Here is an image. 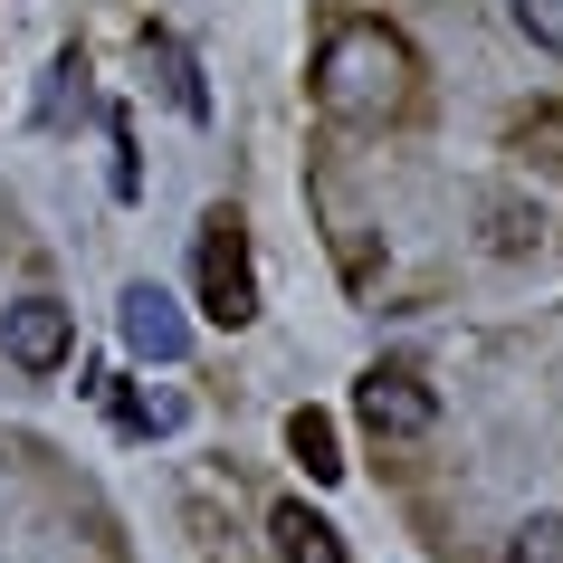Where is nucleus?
<instances>
[{
    "instance_id": "1",
    "label": "nucleus",
    "mask_w": 563,
    "mask_h": 563,
    "mask_svg": "<svg viewBox=\"0 0 563 563\" xmlns=\"http://www.w3.org/2000/svg\"><path fill=\"white\" fill-rule=\"evenodd\" d=\"M316 106H325L334 124H391L401 106H411V48H401V30H383V20H344V30H325V48H316Z\"/></svg>"
},
{
    "instance_id": "2",
    "label": "nucleus",
    "mask_w": 563,
    "mask_h": 563,
    "mask_svg": "<svg viewBox=\"0 0 563 563\" xmlns=\"http://www.w3.org/2000/svg\"><path fill=\"white\" fill-rule=\"evenodd\" d=\"M201 316L220 334H239L258 316V277H249V230H239V210H210L201 220Z\"/></svg>"
},
{
    "instance_id": "3",
    "label": "nucleus",
    "mask_w": 563,
    "mask_h": 563,
    "mask_svg": "<svg viewBox=\"0 0 563 563\" xmlns=\"http://www.w3.org/2000/svg\"><path fill=\"white\" fill-rule=\"evenodd\" d=\"M354 411H363V430H373V440H420V430L440 420V391L420 383L411 363H373V373H363V391H354Z\"/></svg>"
},
{
    "instance_id": "4",
    "label": "nucleus",
    "mask_w": 563,
    "mask_h": 563,
    "mask_svg": "<svg viewBox=\"0 0 563 563\" xmlns=\"http://www.w3.org/2000/svg\"><path fill=\"white\" fill-rule=\"evenodd\" d=\"M0 354L20 363V373H58V363L77 354V316H67L58 297H20L0 316Z\"/></svg>"
},
{
    "instance_id": "5",
    "label": "nucleus",
    "mask_w": 563,
    "mask_h": 563,
    "mask_svg": "<svg viewBox=\"0 0 563 563\" xmlns=\"http://www.w3.org/2000/svg\"><path fill=\"white\" fill-rule=\"evenodd\" d=\"M115 325H124V344H134L144 363H181V354H191V325H181V306L163 297L153 277H134V287H124Z\"/></svg>"
},
{
    "instance_id": "6",
    "label": "nucleus",
    "mask_w": 563,
    "mask_h": 563,
    "mask_svg": "<svg viewBox=\"0 0 563 563\" xmlns=\"http://www.w3.org/2000/svg\"><path fill=\"white\" fill-rule=\"evenodd\" d=\"M267 534H277V554H287V563H344V534H334L306 497L277 506V516H267Z\"/></svg>"
},
{
    "instance_id": "7",
    "label": "nucleus",
    "mask_w": 563,
    "mask_h": 563,
    "mask_svg": "<svg viewBox=\"0 0 563 563\" xmlns=\"http://www.w3.org/2000/svg\"><path fill=\"white\" fill-rule=\"evenodd\" d=\"M287 449L306 459V477H344V459H334V420H325V411H297V420H287Z\"/></svg>"
},
{
    "instance_id": "8",
    "label": "nucleus",
    "mask_w": 563,
    "mask_h": 563,
    "mask_svg": "<svg viewBox=\"0 0 563 563\" xmlns=\"http://www.w3.org/2000/svg\"><path fill=\"white\" fill-rule=\"evenodd\" d=\"M153 58H163V77H173V106H181V115H191V124H210V87H201V77H191V58H181L173 38H153Z\"/></svg>"
},
{
    "instance_id": "9",
    "label": "nucleus",
    "mask_w": 563,
    "mask_h": 563,
    "mask_svg": "<svg viewBox=\"0 0 563 563\" xmlns=\"http://www.w3.org/2000/svg\"><path fill=\"white\" fill-rule=\"evenodd\" d=\"M506 10H516V30H526L534 48H554V58H563V0H506Z\"/></svg>"
},
{
    "instance_id": "10",
    "label": "nucleus",
    "mask_w": 563,
    "mask_h": 563,
    "mask_svg": "<svg viewBox=\"0 0 563 563\" xmlns=\"http://www.w3.org/2000/svg\"><path fill=\"white\" fill-rule=\"evenodd\" d=\"M516 563H563V516H526L516 526Z\"/></svg>"
},
{
    "instance_id": "11",
    "label": "nucleus",
    "mask_w": 563,
    "mask_h": 563,
    "mask_svg": "<svg viewBox=\"0 0 563 563\" xmlns=\"http://www.w3.org/2000/svg\"><path fill=\"white\" fill-rule=\"evenodd\" d=\"M526 153H544V163H563V115H534V124H526Z\"/></svg>"
}]
</instances>
